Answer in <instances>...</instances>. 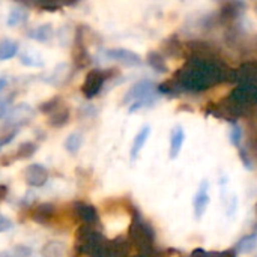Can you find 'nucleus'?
I'll list each match as a JSON object with an SVG mask.
<instances>
[{"label": "nucleus", "instance_id": "nucleus-1", "mask_svg": "<svg viewBox=\"0 0 257 257\" xmlns=\"http://www.w3.org/2000/svg\"><path fill=\"white\" fill-rule=\"evenodd\" d=\"M128 235H130V242L134 244L142 251V254H146L152 250V245L155 241L154 229L149 223H146L142 218L140 212H137V211L133 215V221H131Z\"/></svg>", "mask_w": 257, "mask_h": 257}, {"label": "nucleus", "instance_id": "nucleus-2", "mask_svg": "<svg viewBox=\"0 0 257 257\" xmlns=\"http://www.w3.org/2000/svg\"><path fill=\"white\" fill-rule=\"evenodd\" d=\"M104 239L102 233L93 226L81 224L75 232V245L74 253L75 257H89L93 248Z\"/></svg>", "mask_w": 257, "mask_h": 257}, {"label": "nucleus", "instance_id": "nucleus-3", "mask_svg": "<svg viewBox=\"0 0 257 257\" xmlns=\"http://www.w3.org/2000/svg\"><path fill=\"white\" fill-rule=\"evenodd\" d=\"M72 62L77 69H83L90 63V56L84 42V27L80 26L74 36V48H72Z\"/></svg>", "mask_w": 257, "mask_h": 257}, {"label": "nucleus", "instance_id": "nucleus-4", "mask_svg": "<svg viewBox=\"0 0 257 257\" xmlns=\"http://www.w3.org/2000/svg\"><path fill=\"white\" fill-rule=\"evenodd\" d=\"M105 80H107V74L104 71H101V69L89 71L84 78V83L81 86V93L84 95V98H87V99L95 98L101 92Z\"/></svg>", "mask_w": 257, "mask_h": 257}, {"label": "nucleus", "instance_id": "nucleus-5", "mask_svg": "<svg viewBox=\"0 0 257 257\" xmlns=\"http://www.w3.org/2000/svg\"><path fill=\"white\" fill-rule=\"evenodd\" d=\"M157 90L158 89H157V86H155L154 81H151V80H140L136 84H133L130 87V90L125 93L123 104H128V102L134 104L137 101H142L145 98H149V96L155 95Z\"/></svg>", "mask_w": 257, "mask_h": 257}, {"label": "nucleus", "instance_id": "nucleus-6", "mask_svg": "<svg viewBox=\"0 0 257 257\" xmlns=\"http://www.w3.org/2000/svg\"><path fill=\"white\" fill-rule=\"evenodd\" d=\"M35 114V110L27 102H20L17 105H12L9 113L6 114V125L8 126H21L27 123Z\"/></svg>", "mask_w": 257, "mask_h": 257}, {"label": "nucleus", "instance_id": "nucleus-7", "mask_svg": "<svg viewBox=\"0 0 257 257\" xmlns=\"http://www.w3.org/2000/svg\"><path fill=\"white\" fill-rule=\"evenodd\" d=\"M104 56L110 60H116L125 66H140L142 65V57L126 48H108L104 50Z\"/></svg>", "mask_w": 257, "mask_h": 257}, {"label": "nucleus", "instance_id": "nucleus-8", "mask_svg": "<svg viewBox=\"0 0 257 257\" xmlns=\"http://www.w3.org/2000/svg\"><path fill=\"white\" fill-rule=\"evenodd\" d=\"M24 181L27 185L35 187V188L44 187L48 181V170L42 164H38V163L30 164L24 170Z\"/></svg>", "mask_w": 257, "mask_h": 257}, {"label": "nucleus", "instance_id": "nucleus-9", "mask_svg": "<svg viewBox=\"0 0 257 257\" xmlns=\"http://www.w3.org/2000/svg\"><path fill=\"white\" fill-rule=\"evenodd\" d=\"M72 206H74V212H75L77 218L80 221H83V224L93 226L99 221L98 211L93 205H90L87 202H75Z\"/></svg>", "mask_w": 257, "mask_h": 257}, {"label": "nucleus", "instance_id": "nucleus-10", "mask_svg": "<svg viewBox=\"0 0 257 257\" xmlns=\"http://www.w3.org/2000/svg\"><path fill=\"white\" fill-rule=\"evenodd\" d=\"M72 75V68L69 63H59L56 65L48 75L44 77V81L53 86H63L69 81Z\"/></svg>", "mask_w": 257, "mask_h": 257}, {"label": "nucleus", "instance_id": "nucleus-11", "mask_svg": "<svg viewBox=\"0 0 257 257\" xmlns=\"http://www.w3.org/2000/svg\"><path fill=\"white\" fill-rule=\"evenodd\" d=\"M56 215V206L53 203H38L30 211V218L38 224L48 226L53 223Z\"/></svg>", "mask_w": 257, "mask_h": 257}, {"label": "nucleus", "instance_id": "nucleus-12", "mask_svg": "<svg viewBox=\"0 0 257 257\" xmlns=\"http://www.w3.org/2000/svg\"><path fill=\"white\" fill-rule=\"evenodd\" d=\"M209 182L208 181H202L199 188H197V193H196V197H194V215L197 218H202L203 214L206 212L208 209V205H209Z\"/></svg>", "mask_w": 257, "mask_h": 257}, {"label": "nucleus", "instance_id": "nucleus-13", "mask_svg": "<svg viewBox=\"0 0 257 257\" xmlns=\"http://www.w3.org/2000/svg\"><path fill=\"white\" fill-rule=\"evenodd\" d=\"M69 116H71V111H69V107L66 104H60L57 105L50 114H48V125L53 126V128H62L68 123L69 120Z\"/></svg>", "mask_w": 257, "mask_h": 257}, {"label": "nucleus", "instance_id": "nucleus-14", "mask_svg": "<svg viewBox=\"0 0 257 257\" xmlns=\"http://www.w3.org/2000/svg\"><path fill=\"white\" fill-rule=\"evenodd\" d=\"M20 63L29 68H42L45 65L41 53L33 48H24V51L20 54Z\"/></svg>", "mask_w": 257, "mask_h": 257}, {"label": "nucleus", "instance_id": "nucleus-15", "mask_svg": "<svg viewBox=\"0 0 257 257\" xmlns=\"http://www.w3.org/2000/svg\"><path fill=\"white\" fill-rule=\"evenodd\" d=\"M184 140H185V131L181 125H176L172 130V136H170V158L172 160H175L182 151Z\"/></svg>", "mask_w": 257, "mask_h": 257}, {"label": "nucleus", "instance_id": "nucleus-16", "mask_svg": "<svg viewBox=\"0 0 257 257\" xmlns=\"http://www.w3.org/2000/svg\"><path fill=\"white\" fill-rule=\"evenodd\" d=\"M151 126L149 125H145L139 133H137V136L134 137V140H133V146H131V158L133 160H136L137 157H139V154L142 152V149L145 148V145H146V142H148V139H149V136H151Z\"/></svg>", "mask_w": 257, "mask_h": 257}, {"label": "nucleus", "instance_id": "nucleus-17", "mask_svg": "<svg viewBox=\"0 0 257 257\" xmlns=\"http://www.w3.org/2000/svg\"><path fill=\"white\" fill-rule=\"evenodd\" d=\"M54 33V29H53V24L51 23H44L38 27H35L33 30H30L29 36L33 39V41H38V42H47L51 39Z\"/></svg>", "mask_w": 257, "mask_h": 257}, {"label": "nucleus", "instance_id": "nucleus-18", "mask_svg": "<svg viewBox=\"0 0 257 257\" xmlns=\"http://www.w3.org/2000/svg\"><path fill=\"white\" fill-rule=\"evenodd\" d=\"M41 254L42 257H65L66 244L60 242V241H50L42 247Z\"/></svg>", "mask_w": 257, "mask_h": 257}, {"label": "nucleus", "instance_id": "nucleus-19", "mask_svg": "<svg viewBox=\"0 0 257 257\" xmlns=\"http://www.w3.org/2000/svg\"><path fill=\"white\" fill-rule=\"evenodd\" d=\"M89 257H117V251H116V247H114L113 241H108V239L104 238L93 248V251L89 254Z\"/></svg>", "mask_w": 257, "mask_h": 257}, {"label": "nucleus", "instance_id": "nucleus-20", "mask_svg": "<svg viewBox=\"0 0 257 257\" xmlns=\"http://www.w3.org/2000/svg\"><path fill=\"white\" fill-rule=\"evenodd\" d=\"M27 9L23 8L21 5H15L11 8L9 14H8V20H6V24L9 27H15L18 26L20 23H23L24 20H27Z\"/></svg>", "mask_w": 257, "mask_h": 257}, {"label": "nucleus", "instance_id": "nucleus-21", "mask_svg": "<svg viewBox=\"0 0 257 257\" xmlns=\"http://www.w3.org/2000/svg\"><path fill=\"white\" fill-rule=\"evenodd\" d=\"M146 60H148V65H149L154 71H157V72H167V71H169V66H167V63H166L163 54L158 53V51H149Z\"/></svg>", "mask_w": 257, "mask_h": 257}, {"label": "nucleus", "instance_id": "nucleus-22", "mask_svg": "<svg viewBox=\"0 0 257 257\" xmlns=\"http://www.w3.org/2000/svg\"><path fill=\"white\" fill-rule=\"evenodd\" d=\"M38 151V145L33 143V142H24L21 143L17 151L14 152V161H18V160H27L30 157H33V154Z\"/></svg>", "mask_w": 257, "mask_h": 257}, {"label": "nucleus", "instance_id": "nucleus-23", "mask_svg": "<svg viewBox=\"0 0 257 257\" xmlns=\"http://www.w3.org/2000/svg\"><path fill=\"white\" fill-rule=\"evenodd\" d=\"M83 140H84L83 134L78 133V131H75V133H72V134H69V136L66 137L63 146H65V149H66L69 154H77V152L81 149V146H83Z\"/></svg>", "mask_w": 257, "mask_h": 257}, {"label": "nucleus", "instance_id": "nucleus-24", "mask_svg": "<svg viewBox=\"0 0 257 257\" xmlns=\"http://www.w3.org/2000/svg\"><path fill=\"white\" fill-rule=\"evenodd\" d=\"M18 53V42L12 39L0 41V60H8Z\"/></svg>", "mask_w": 257, "mask_h": 257}, {"label": "nucleus", "instance_id": "nucleus-25", "mask_svg": "<svg viewBox=\"0 0 257 257\" xmlns=\"http://www.w3.org/2000/svg\"><path fill=\"white\" fill-rule=\"evenodd\" d=\"M257 247V233H251V235H247L244 236L238 244H236V251L238 253H251L254 251Z\"/></svg>", "mask_w": 257, "mask_h": 257}, {"label": "nucleus", "instance_id": "nucleus-26", "mask_svg": "<svg viewBox=\"0 0 257 257\" xmlns=\"http://www.w3.org/2000/svg\"><path fill=\"white\" fill-rule=\"evenodd\" d=\"M30 254H32V250L29 247L17 245V247H14L9 251H3L0 254V257H30Z\"/></svg>", "mask_w": 257, "mask_h": 257}, {"label": "nucleus", "instance_id": "nucleus-27", "mask_svg": "<svg viewBox=\"0 0 257 257\" xmlns=\"http://www.w3.org/2000/svg\"><path fill=\"white\" fill-rule=\"evenodd\" d=\"M62 102H63V101H62L60 96H54V98H51V99L42 102V104L38 107V110H39L41 113H44V114H50V113H51L57 105H60Z\"/></svg>", "mask_w": 257, "mask_h": 257}, {"label": "nucleus", "instance_id": "nucleus-28", "mask_svg": "<svg viewBox=\"0 0 257 257\" xmlns=\"http://www.w3.org/2000/svg\"><path fill=\"white\" fill-rule=\"evenodd\" d=\"M242 137H244V133H242V128L238 125V123H232V130H230V142L233 146H236L238 149H241V143H242Z\"/></svg>", "mask_w": 257, "mask_h": 257}, {"label": "nucleus", "instance_id": "nucleus-29", "mask_svg": "<svg viewBox=\"0 0 257 257\" xmlns=\"http://www.w3.org/2000/svg\"><path fill=\"white\" fill-rule=\"evenodd\" d=\"M191 257H236L235 251H223V253H208L203 250H196Z\"/></svg>", "mask_w": 257, "mask_h": 257}, {"label": "nucleus", "instance_id": "nucleus-30", "mask_svg": "<svg viewBox=\"0 0 257 257\" xmlns=\"http://www.w3.org/2000/svg\"><path fill=\"white\" fill-rule=\"evenodd\" d=\"M11 229H12V221L8 217L0 214V233H5Z\"/></svg>", "mask_w": 257, "mask_h": 257}, {"label": "nucleus", "instance_id": "nucleus-31", "mask_svg": "<svg viewBox=\"0 0 257 257\" xmlns=\"http://www.w3.org/2000/svg\"><path fill=\"white\" fill-rule=\"evenodd\" d=\"M38 6L44 11H57L60 8L59 3H54V2H45V3H38Z\"/></svg>", "mask_w": 257, "mask_h": 257}, {"label": "nucleus", "instance_id": "nucleus-32", "mask_svg": "<svg viewBox=\"0 0 257 257\" xmlns=\"http://www.w3.org/2000/svg\"><path fill=\"white\" fill-rule=\"evenodd\" d=\"M15 137H17V131H15V130H14V131H9L6 136L0 137V148H2V146H5V145H8L9 142H12Z\"/></svg>", "mask_w": 257, "mask_h": 257}, {"label": "nucleus", "instance_id": "nucleus-33", "mask_svg": "<svg viewBox=\"0 0 257 257\" xmlns=\"http://www.w3.org/2000/svg\"><path fill=\"white\" fill-rule=\"evenodd\" d=\"M6 194H8V188L5 185H0V202L6 197Z\"/></svg>", "mask_w": 257, "mask_h": 257}, {"label": "nucleus", "instance_id": "nucleus-34", "mask_svg": "<svg viewBox=\"0 0 257 257\" xmlns=\"http://www.w3.org/2000/svg\"><path fill=\"white\" fill-rule=\"evenodd\" d=\"M8 86V80L6 78H0V92Z\"/></svg>", "mask_w": 257, "mask_h": 257}]
</instances>
